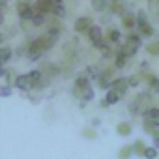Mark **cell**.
<instances>
[{"label": "cell", "instance_id": "6da1fadb", "mask_svg": "<svg viewBox=\"0 0 159 159\" xmlns=\"http://www.w3.org/2000/svg\"><path fill=\"white\" fill-rule=\"evenodd\" d=\"M58 36H60V30L52 26V28L45 30V34H41V36L38 38V41H39V45H41V49H43V51H49V49L56 43Z\"/></svg>", "mask_w": 159, "mask_h": 159}, {"label": "cell", "instance_id": "7a4b0ae2", "mask_svg": "<svg viewBox=\"0 0 159 159\" xmlns=\"http://www.w3.org/2000/svg\"><path fill=\"white\" fill-rule=\"evenodd\" d=\"M148 99H150V92H142V94H139V96L129 103V112H131V114H140V112L144 111Z\"/></svg>", "mask_w": 159, "mask_h": 159}, {"label": "cell", "instance_id": "3957f363", "mask_svg": "<svg viewBox=\"0 0 159 159\" xmlns=\"http://www.w3.org/2000/svg\"><path fill=\"white\" fill-rule=\"evenodd\" d=\"M17 13L21 15L23 21H32L36 17V8H32L28 2H25V0H21V2L17 4Z\"/></svg>", "mask_w": 159, "mask_h": 159}, {"label": "cell", "instance_id": "277c9868", "mask_svg": "<svg viewBox=\"0 0 159 159\" xmlns=\"http://www.w3.org/2000/svg\"><path fill=\"white\" fill-rule=\"evenodd\" d=\"M88 39H90V43H92L96 49H103V47H105V45H103V32H101V28L96 26V25H92V28L88 30Z\"/></svg>", "mask_w": 159, "mask_h": 159}, {"label": "cell", "instance_id": "5b68a950", "mask_svg": "<svg viewBox=\"0 0 159 159\" xmlns=\"http://www.w3.org/2000/svg\"><path fill=\"white\" fill-rule=\"evenodd\" d=\"M86 88H90V77H88V75H79V77L75 79V86H73L75 96L81 98Z\"/></svg>", "mask_w": 159, "mask_h": 159}, {"label": "cell", "instance_id": "8992f818", "mask_svg": "<svg viewBox=\"0 0 159 159\" xmlns=\"http://www.w3.org/2000/svg\"><path fill=\"white\" fill-rule=\"evenodd\" d=\"M45 51L41 49V45H39V41L38 39H34V41H30L28 43V51H26V58L30 60V62H36V60H39V56L43 54Z\"/></svg>", "mask_w": 159, "mask_h": 159}, {"label": "cell", "instance_id": "52a82bcc", "mask_svg": "<svg viewBox=\"0 0 159 159\" xmlns=\"http://www.w3.org/2000/svg\"><path fill=\"white\" fill-rule=\"evenodd\" d=\"M36 13H47L54 10V0H36Z\"/></svg>", "mask_w": 159, "mask_h": 159}, {"label": "cell", "instance_id": "ba28073f", "mask_svg": "<svg viewBox=\"0 0 159 159\" xmlns=\"http://www.w3.org/2000/svg\"><path fill=\"white\" fill-rule=\"evenodd\" d=\"M73 28H75V32H88V30L92 28V21H90V17H79V19L75 21Z\"/></svg>", "mask_w": 159, "mask_h": 159}, {"label": "cell", "instance_id": "9c48e42d", "mask_svg": "<svg viewBox=\"0 0 159 159\" xmlns=\"http://www.w3.org/2000/svg\"><path fill=\"white\" fill-rule=\"evenodd\" d=\"M137 26L140 28V32H142L144 36H152V34H153V28L146 23V15H144L142 11H140L139 17H137Z\"/></svg>", "mask_w": 159, "mask_h": 159}, {"label": "cell", "instance_id": "30bf717a", "mask_svg": "<svg viewBox=\"0 0 159 159\" xmlns=\"http://www.w3.org/2000/svg\"><path fill=\"white\" fill-rule=\"evenodd\" d=\"M13 84L19 90H30V88H34L32 83H30V79H28V75H19L15 81H13Z\"/></svg>", "mask_w": 159, "mask_h": 159}, {"label": "cell", "instance_id": "8fae6325", "mask_svg": "<svg viewBox=\"0 0 159 159\" xmlns=\"http://www.w3.org/2000/svg\"><path fill=\"white\" fill-rule=\"evenodd\" d=\"M112 90H116L120 96H124L125 92H127V88H129V81L127 79H116V81H112Z\"/></svg>", "mask_w": 159, "mask_h": 159}, {"label": "cell", "instance_id": "7c38bea8", "mask_svg": "<svg viewBox=\"0 0 159 159\" xmlns=\"http://www.w3.org/2000/svg\"><path fill=\"white\" fill-rule=\"evenodd\" d=\"M116 131H118L120 137H129L131 131H133V125H131L129 122H120V124L116 125Z\"/></svg>", "mask_w": 159, "mask_h": 159}, {"label": "cell", "instance_id": "4fadbf2b", "mask_svg": "<svg viewBox=\"0 0 159 159\" xmlns=\"http://www.w3.org/2000/svg\"><path fill=\"white\" fill-rule=\"evenodd\" d=\"M137 51H139V49H137L135 45H131L129 41H125V43H124V45L120 47V52H122L124 56H127V58H129V56H133V54H135Z\"/></svg>", "mask_w": 159, "mask_h": 159}, {"label": "cell", "instance_id": "5bb4252c", "mask_svg": "<svg viewBox=\"0 0 159 159\" xmlns=\"http://www.w3.org/2000/svg\"><path fill=\"white\" fill-rule=\"evenodd\" d=\"M26 75H28V79H30L32 86H38V84L41 83V79H43V75H41L39 69H34V71H30V73H26Z\"/></svg>", "mask_w": 159, "mask_h": 159}, {"label": "cell", "instance_id": "9a60e30c", "mask_svg": "<svg viewBox=\"0 0 159 159\" xmlns=\"http://www.w3.org/2000/svg\"><path fill=\"white\" fill-rule=\"evenodd\" d=\"M98 83H99L101 88L111 86V84H112V83H111V71H103V73L99 75V79H98Z\"/></svg>", "mask_w": 159, "mask_h": 159}, {"label": "cell", "instance_id": "2e32d148", "mask_svg": "<svg viewBox=\"0 0 159 159\" xmlns=\"http://www.w3.org/2000/svg\"><path fill=\"white\" fill-rule=\"evenodd\" d=\"M122 25H124V28H127V30L135 28V25H137L135 15H122Z\"/></svg>", "mask_w": 159, "mask_h": 159}, {"label": "cell", "instance_id": "e0dca14e", "mask_svg": "<svg viewBox=\"0 0 159 159\" xmlns=\"http://www.w3.org/2000/svg\"><path fill=\"white\" fill-rule=\"evenodd\" d=\"M120 94L116 92V90H109L107 92V96H105V101H107V105H114L116 101H120Z\"/></svg>", "mask_w": 159, "mask_h": 159}, {"label": "cell", "instance_id": "ac0fdd59", "mask_svg": "<svg viewBox=\"0 0 159 159\" xmlns=\"http://www.w3.org/2000/svg\"><path fill=\"white\" fill-rule=\"evenodd\" d=\"M146 148H148V146H146V142H144V140H140V139L133 142V150H135V153H137V155H144Z\"/></svg>", "mask_w": 159, "mask_h": 159}, {"label": "cell", "instance_id": "d6986e66", "mask_svg": "<svg viewBox=\"0 0 159 159\" xmlns=\"http://www.w3.org/2000/svg\"><path fill=\"white\" fill-rule=\"evenodd\" d=\"M133 152H135L133 146H124V148L120 150V153H118V159H129Z\"/></svg>", "mask_w": 159, "mask_h": 159}, {"label": "cell", "instance_id": "ffe728a7", "mask_svg": "<svg viewBox=\"0 0 159 159\" xmlns=\"http://www.w3.org/2000/svg\"><path fill=\"white\" fill-rule=\"evenodd\" d=\"M10 56H11L10 47H2V49H0V62H2V64H6L10 60Z\"/></svg>", "mask_w": 159, "mask_h": 159}, {"label": "cell", "instance_id": "44dd1931", "mask_svg": "<svg viewBox=\"0 0 159 159\" xmlns=\"http://www.w3.org/2000/svg\"><path fill=\"white\" fill-rule=\"evenodd\" d=\"M92 6L96 11H105L107 8V0H92Z\"/></svg>", "mask_w": 159, "mask_h": 159}, {"label": "cell", "instance_id": "7402d4cb", "mask_svg": "<svg viewBox=\"0 0 159 159\" xmlns=\"http://www.w3.org/2000/svg\"><path fill=\"white\" fill-rule=\"evenodd\" d=\"M107 38H109V41H112V43H120V30H109Z\"/></svg>", "mask_w": 159, "mask_h": 159}, {"label": "cell", "instance_id": "603a6c76", "mask_svg": "<svg viewBox=\"0 0 159 159\" xmlns=\"http://www.w3.org/2000/svg\"><path fill=\"white\" fill-rule=\"evenodd\" d=\"M83 137H84V139H92V140H94V139H98V133H96L94 129H90V127H84V129H83Z\"/></svg>", "mask_w": 159, "mask_h": 159}, {"label": "cell", "instance_id": "cb8c5ba5", "mask_svg": "<svg viewBox=\"0 0 159 159\" xmlns=\"http://www.w3.org/2000/svg\"><path fill=\"white\" fill-rule=\"evenodd\" d=\"M144 157H146V159H155V157H157V150H155L153 146H148L146 152H144Z\"/></svg>", "mask_w": 159, "mask_h": 159}, {"label": "cell", "instance_id": "d4e9b609", "mask_svg": "<svg viewBox=\"0 0 159 159\" xmlns=\"http://www.w3.org/2000/svg\"><path fill=\"white\" fill-rule=\"evenodd\" d=\"M148 84H150V88H152L153 92H159V79H157V77H150V79H148Z\"/></svg>", "mask_w": 159, "mask_h": 159}, {"label": "cell", "instance_id": "484cf974", "mask_svg": "<svg viewBox=\"0 0 159 159\" xmlns=\"http://www.w3.org/2000/svg\"><path fill=\"white\" fill-rule=\"evenodd\" d=\"M45 23V13H36V17L32 19V25H36V26H41Z\"/></svg>", "mask_w": 159, "mask_h": 159}, {"label": "cell", "instance_id": "4316f807", "mask_svg": "<svg viewBox=\"0 0 159 159\" xmlns=\"http://www.w3.org/2000/svg\"><path fill=\"white\" fill-rule=\"evenodd\" d=\"M125 58H127V56H124V54L118 51V54H116V62H114L116 67H124V66H125Z\"/></svg>", "mask_w": 159, "mask_h": 159}, {"label": "cell", "instance_id": "83f0119b", "mask_svg": "<svg viewBox=\"0 0 159 159\" xmlns=\"http://www.w3.org/2000/svg\"><path fill=\"white\" fill-rule=\"evenodd\" d=\"M92 98H94L92 88H86V90L83 92V96H81V99H83V101H92Z\"/></svg>", "mask_w": 159, "mask_h": 159}, {"label": "cell", "instance_id": "f1b7e54d", "mask_svg": "<svg viewBox=\"0 0 159 159\" xmlns=\"http://www.w3.org/2000/svg\"><path fill=\"white\" fill-rule=\"evenodd\" d=\"M52 13H54L56 17H66V8H64V6H54Z\"/></svg>", "mask_w": 159, "mask_h": 159}, {"label": "cell", "instance_id": "f546056e", "mask_svg": "<svg viewBox=\"0 0 159 159\" xmlns=\"http://www.w3.org/2000/svg\"><path fill=\"white\" fill-rule=\"evenodd\" d=\"M125 41H129V43H131V45H135L137 49L140 47V38H139V36H129V38H127Z\"/></svg>", "mask_w": 159, "mask_h": 159}, {"label": "cell", "instance_id": "4dcf8cb0", "mask_svg": "<svg viewBox=\"0 0 159 159\" xmlns=\"http://www.w3.org/2000/svg\"><path fill=\"white\" fill-rule=\"evenodd\" d=\"M146 49H148V52H150V54H159V41H157V43L148 45Z\"/></svg>", "mask_w": 159, "mask_h": 159}, {"label": "cell", "instance_id": "1f68e13d", "mask_svg": "<svg viewBox=\"0 0 159 159\" xmlns=\"http://www.w3.org/2000/svg\"><path fill=\"white\" fill-rule=\"evenodd\" d=\"M129 81V86H137L139 84V77H131V79H127Z\"/></svg>", "mask_w": 159, "mask_h": 159}, {"label": "cell", "instance_id": "d6a6232c", "mask_svg": "<svg viewBox=\"0 0 159 159\" xmlns=\"http://www.w3.org/2000/svg\"><path fill=\"white\" fill-rule=\"evenodd\" d=\"M10 94H11V92H10V88H8V86H4V88H2V96H10Z\"/></svg>", "mask_w": 159, "mask_h": 159}, {"label": "cell", "instance_id": "836d02e7", "mask_svg": "<svg viewBox=\"0 0 159 159\" xmlns=\"http://www.w3.org/2000/svg\"><path fill=\"white\" fill-rule=\"evenodd\" d=\"M54 6H62V0H54Z\"/></svg>", "mask_w": 159, "mask_h": 159}, {"label": "cell", "instance_id": "e575fe53", "mask_svg": "<svg viewBox=\"0 0 159 159\" xmlns=\"http://www.w3.org/2000/svg\"><path fill=\"white\" fill-rule=\"evenodd\" d=\"M155 146H159V137H155Z\"/></svg>", "mask_w": 159, "mask_h": 159}, {"label": "cell", "instance_id": "d590c367", "mask_svg": "<svg viewBox=\"0 0 159 159\" xmlns=\"http://www.w3.org/2000/svg\"><path fill=\"white\" fill-rule=\"evenodd\" d=\"M148 2H152V0H148Z\"/></svg>", "mask_w": 159, "mask_h": 159}, {"label": "cell", "instance_id": "8d00e7d4", "mask_svg": "<svg viewBox=\"0 0 159 159\" xmlns=\"http://www.w3.org/2000/svg\"><path fill=\"white\" fill-rule=\"evenodd\" d=\"M2 2H6V0H2Z\"/></svg>", "mask_w": 159, "mask_h": 159}]
</instances>
